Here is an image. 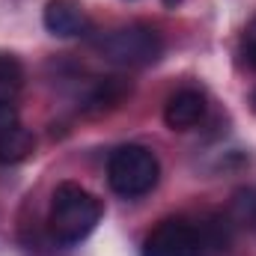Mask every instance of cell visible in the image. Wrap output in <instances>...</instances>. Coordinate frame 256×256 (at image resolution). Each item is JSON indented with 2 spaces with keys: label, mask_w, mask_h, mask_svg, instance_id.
I'll return each instance as SVG.
<instances>
[{
  "label": "cell",
  "mask_w": 256,
  "mask_h": 256,
  "mask_svg": "<svg viewBox=\"0 0 256 256\" xmlns=\"http://www.w3.org/2000/svg\"><path fill=\"white\" fill-rule=\"evenodd\" d=\"M102 224V200L78 182H63L51 196L48 208V232L57 244L74 248L86 242Z\"/></svg>",
  "instance_id": "6da1fadb"
},
{
  "label": "cell",
  "mask_w": 256,
  "mask_h": 256,
  "mask_svg": "<svg viewBox=\"0 0 256 256\" xmlns=\"http://www.w3.org/2000/svg\"><path fill=\"white\" fill-rule=\"evenodd\" d=\"M42 21L45 30L57 39H78L92 30V21L80 6V0H48Z\"/></svg>",
  "instance_id": "5b68a950"
},
{
  "label": "cell",
  "mask_w": 256,
  "mask_h": 256,
  "mask_svg": "<svg viewBox=\"0 0 256 256\" xmlns=\"http://www.w3.org/2000/svg\"><path fill=\"white\" fill-rule=\"evenodd\" d=\"M196 226V224H194ZM196 236H200V248L202 254H220L230 248L232 242V220L224 218V214H208L200 226H196Z\"/></svg>",
  "instance_id": "9c48e42d"
},
{
  "label": "cell",
  "mask_w": 256,
  "mask_h": 256,
  "mask_svg": "<svg viewBox=\"0 0 256 256\" xmlns=\"http://www.w3.org/2000/svg\"><path fill=\"white\" fill-rule=\"evenodd\" d=\"M98 51L104 60L122 68H146L164 57V36L152 24H126L108 30L98 39Z\"/></svg>",
  "instance_id": "3957f363"
},
{
  "label": "cell",
  "mask_w": 256,
  "mask_h": 256,
  "mask_svg": "<svg viewBox=\"0 0 256 256\" xmlns=\"http://www.w3.org/2000/svg\"><path fill=\"white\" fill-rule=\"evenodd\" d=\"M128 96H131V80H126V78H96L92 86L86 90L80 108L90 116H102V114L116 110Z\"/></svg>",
  "instance_id": "52a82bcc"
},
{
  "label": "cell",
  "mask_w": 256,
  "mask_h": 256,
  "mask_svg": "<svg viewBox=\"0 0 256 256\" xmlns=\"http://www.w3.org/2000/svg\"><path fill=\"white\" fill-rule=\"evenodd\" d=\"M24 66L15 54H6L0 51V102H15L18 92L24 90Z\"/></svg>",
  "instance_id": "30bf717a"
},
{
  "label": "cell",
  "mask_w": 256,
  "mask_h": 256,
  "mask_svg": "<svg viewBox=\"0 0 256 256\" xmlns=\"http://www.w3.org/2000/svg\"><path fill=\"white\" fill-rule=\"evenodd\" d=\"M143 256H202L196 226L185 218H167L161 220L146 238H143Z\"/></svg>",
  "instance_id": "277c9868"
},
{
  "label": "cell",
  "mask_w": 256,
  "mask_h": 256,
  "mask_svg": "<svg viewBox=\"0 0 256 256\" xmlns=\"http://www.w3.org/2000/svg\"><path fill=\"white\" fill-rule=\"evenodd\" d=\"M161 179V164L155 158L152 149L140 146V143H126L120 149L110 152L108 158V182L114 194L126 196V200H137L155 191Z\"/></svg>",
  "instance_id": "7a4b0ae2"
},
{
  "label": "cell",
  "mask_w": 256,
  "mask_h": 256,
  "mask_svg": "<svg viewBox=\"0 0 256 256\" xmlns=\"http://www.w3.org/2000/svg\"><path fill=\"white\" fill-rule=\"evenodd\" d=\"M206 92L196 86L176 90L164 104V122L170 131H191L206 120Z\"/></svg>",
  "instance_id": "8992f818"
},
{
  "label": "cell",
  "mask_w": 256,
  "mask_h": 256,
  "mask_svg": "<svg viewBox=\"0 0 256 256\" xmlns=\"http://www.w3.org/2000/svg\"><path fill=\"white\" fill-rule=\"evenodd\" d=\"M33 152H36V134L24 126L21 120L6 128H0V167L21 164Z\"/></svg>",
  "instance_id": "ba28073f"
},
{
  "label": "cell",
  "mask_w": 256,
  "mask_h": 256,
  "mask_svg": "<svg viewBox=\"0 0 256 256\" xmlns=\"http://www.w3.org/2000/svg\"><path fill=\"white\" fill-rule=\"evenodd\" d=\"M242 60L248 68L256 72V15L250 18V24L244 27V36H242Z\"/></svg>",
  "instance_id": "7c38bea8"
},
{
  "label": "cell",
  "mask_w": 256,
  "mask_h": 256,
  "mask_svg": "<svg viewBox=\"0 0 256 256\" xmlns=\"http://www.w3.org/2000/svg\"><path fill=\"white\" fill-rule=\"evenodd\" d=\"M230 220L242 226H256V188H242L232 196Z\"/></svg>",
  "instance_id": "8fae6325"
}]
</instances>
